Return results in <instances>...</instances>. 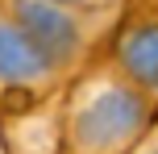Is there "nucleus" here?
I'll return each mask as SVG.
<instances>
[{
  "mask_svg": "<svg viewBox=\"0 0 158 154\" xmlns=\"http://www.w3.org/2000/svg\"><path fill=\"white\" fill-rule=\"evenodd\" d=\"M158 113L117 75L108 58H96L67 83L58 104L63 154H129L150 133Z\"/></svg>",
  "mask_w": 158,
  "mask_h": 154,
  "instance_id": "obj_1",
  "label": "nucleus"
},
{
  "mask_svg": "<svg viewBox=\"0 0 158 154\" xmlns=\"http://www.w3.org/2000/svg\"><path fill=\"white\" fill-rule=\"evenodd\" d=\"M8 13L38 42V50L54 63V71L63 79H75L96 58H104L100 50H108L112 33H117L121 17H125V4H63V0L50 4V0H21V4H8Z\"/></svg>",
  "mask_w": 158,
  "mask_h": 154,
  "instance_id": "obj_2",
  "label": "nucleus"
},
{
  "mask_svg": "<svg viewBox=\"0 0 158 154\" xmlns=\"http://www.w3.org/2000/svg\"><path fill=\"white\" fill-rule=\"evenodd\" d=\"M58 88H67L38 42L17 25L8 4H0V100H13V113L50 100Z\"/></svg>",
  "mask_w": 158,
  "mask_h": 154,
  "instance_id": "obj_3",
  "label": "nucleus"
},
{
  "mask_svg": "<svg viewBox=\"0 0 158 154\" xmlns=\"http://www.w3.org/2000/svg\"><path fill=\"white\" fill-rule=\"evenodd\" d=\"M104 58L158 113V8H125Z\"/></svg>",
  "mask_w": 158,
  "mask_h": 154,
  "instance_id": "obj_4",
  "label": "nucleus"
},
{
  "mask_svg": "<svg viewBox=\"0 0 158 154\" xmlns=\"http://www.w3.org/2000/svg\"><path fill=\"white\" fill-rule=\"evenodd\" d=\"M129 154H158V121L150 125V133H146V138L137 142V146L129 150Z\"/></svg>",
  "mask_w": 158,
  "mask_h": 154,
  "instance_id": "obj_5",
  "label": "nucleus"
},
{
  "mask_svg": "<svg viewBox=\"0 0 158 154\" xmlns=\"http://www.w3.org/2000/svg\"><path fill=\"white\" fill-rule=\"evenodd\" d=\"M0 154H4V142H0Z\"/></svg>",
  "mask_w": 158,
  "mask_h": 154,
  "instance_id": "obj_6",
  "label": "nucleus"
}]
</instances>
